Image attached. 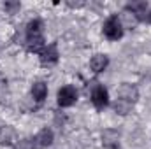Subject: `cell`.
I'll list each match as a JSON object with an SVG mask.
<instances>
[{
    "label": "cell",
    "mask_w": 151,
    "mask_h": 149,
    "mask_svg": "<svg viewBox=\"0 0 151 149\" xmlns=\"http://www.w3.org/2000/svg\"><path fill=\"white\" fill-rule=\"evenodd\" d=\"M102 32H104V35L109 39V40H118V39H121L123 37V25H121V19H119L116 14L109 16V18L104 21Z\"/></svg>",
    "instance_id": "cell-1"
},
{
    "label": "cell",
    "mask_w": 151,
    "mask_h": 149,
    "mask_svg": "<svg viewBox=\"0 0 151 149\" xmlns=\"http://www.w3.org/2000/svg\"><path fill=\"white\" fill-rule=\"evenodd\" d=\"M90 98H91V104H93V107H95L97 111L106 109L107 104H109V93H107V90H106L102 84H95V86H93Z\"/></svg>",
    "instance_id": "cell-2"
},
{
    "label": "cell",
    "mask_w": 151,
    "mask_h": 149,
    "mask_svg": "<svg viewBox=\"0 0 151 149\" xmlns=\"http://www.w3.org/2000/svg\"><path fill=\"white\" fill-rule=\"evenodd\" d=\"M56 98H58V105L60 107H70V105H74L76 100H77V90L74 86L67 84V86L58 90Z\"/></svg>",
    "instance_id": "cell-3"
},
{
    "label": "cell",
    "mask_w": 151,
    "mask_h": 149,
    "mask_svg": "<svg viewBox=\"0 0 151 149\" xmlns=\"http://www.w3.org/2000/svg\"><path fill=\"white\" fill-rule=\"evenodd\" d=\"M58 56H60V53H58V46L55 42L44 46L42 51L39 53V58H40V63L42 65H53V63H56L58 62Z\"/></svg>",
    "instance_id": "cell-4"
},
{
    "label": "cell",
    "mask_w": 151,
    "mask_h": 149,
    "mask_svg": "<svg viewBox=\"0 0 151 149\" xmlns=\"http://www.w3.org/2000/svg\"><path fill=\"white\" fill-rule=\"evenodd\" d=\"M118 97H119L121 100H127V102H130V104H135L137 98H139V90H137L135 84L123 82V84H119V88H118Z\"/></svg>",
    "instance_id": "cell-5"
},
{
    "label": "cell",
    "mask_w": 151,
    "mask_h": 149,
    "mask_svg": "<svg viewBox=\"0 0 151 149\" xmlns=\"http://www.w3.org/2000/svg\"><path fill=\"white\" fill-rule=\"evenodd\" d=\"M119 139H121V135H119L118 130L107 128V130L102 132V146L107 148V149H116L118 148V146H119Z\"/></svg>",
    "instance_id": "cell-6"
},
{
    "label": "cell",
    "mask_w": 151,
    "mask_h": 149,
    "mask_svg": "<svg viewBox=\"0 0 151 149\" xmlns=\"http://www.w3.org/2000/svg\"><path fill=\"white\" fill-rule=\"evenodd\" d=\"M55 140V135H53V130L51 128H42L35 135V144L39 148H49Z\"/></svg>",
    "instance_id": "cell-7"
},
{
    "label": "cell",
    "mask_w": 151,
    "mask_h": 149,
    "mask_svg": "<svg viewBox=\"0 0 151 149\" xmlns=\"http://www.w3.org/2000/svg\"><path fill=\"white\" fill-rule=\"evenodd\" d=\"M125 9L130 11V12H134L139 21H144L146 12H148V2H132V4H127Z\"/></svg>",
    "instance_id": "cell-8"
},
{
    "label": "cell",
    "mask_w": 151,
    "mask_h": 149,
    "mask_svg": "<svg viewBox=\"0 0 151 149\" xmlns=\"http://www.w3.org/2000/svg\"><path fill=\"white\" fill-rule=\"evenodd\" d=\"M109 65V58L106 54H95L91 60H90V69L95 72V74H100L107 69Z\"/></svg>",
    "instance_id": "cell-9"
},
{
    "label": "cell",
    "mask_w": 151,
    "mask_h": 149,
    "mask_svg": "<svg viewBox=\"0 0 151 149\" xmlns=\"http://www.w3.org/2000/svg\"><path fill=\"white\" fill-rule=\"evenodd\" d=\"M44 42L46 40H44V35L42 34L40 35H27V49L30 53H40L42 47L46 46Z\"/></svg>",
    "instance_id": "cell-10"
},
{
    "label": "cell",
    "mask_w": 151,
    "mask_h": 149,
    "mask_svg": "<svg viewBox=\"0 0 151 149\" xmlns=\"http://www.w3.org/2000/svg\"><path fill=\"white\" fill-rule=\"evenodd\" d=\"M16 140V130L12 126H0V144L2 146H11Z\"/></svg>",
    "instance_id": "cell-11"
},
{
    "label": "cell",
    "mask_w": 151,
    "mask_h": 149,
    "mask_svg": "<svg viewBox=\"0 0 151 149\" xmlns=\"http://www.w3.org/2000/svg\"><path fill=\"white\" fill-rule=\"evenodd\" d=\"M32 97H34L35 102H42L47 97V86H46V82L37 81V82L32 84Z\"/></svg>",
    "instance_id": "cell-12"
},
{
    "label": "cell",
    "mask_w": 151,
    "mask_h": 149,
    "mask_svg": "<svg viewBox=\"0 0 151 149\" xmlns=\"http://www.w3.org/2000/svg\"><path fill=\"white\" fill-rule=\"evenodd\" d=\"M114 111L118 112L119 116H127L128 112L132 111V107H134V104H130V102H127V100H121V98H118L116 102H114Z\"/></svg>",
    "instance_id": "cell-13"
},
{
    "label": "cell",
    "mask_w": 151,
    "mask_h": 149,
    "mask_svg": "<svg viewBox=\"0 0 151 149\" xmlns=\"http://www.w3.org/2000/svg\"><path fill=\"white\" fill-rule=\"evenodd\" d=\"M42 21L40 19H32L27 25V35H40L42 34Z\"/></svg>",
    "instance_id": "cell-14"
},
{
    "label": "cell",
    "mask_w": 151,
    "mask_h": 149,
    "mask_svg": "<svg viewBox=\"0 0 151 149\" xmlns=\"http://www.w3.org/2000/svg\"><path fill=\"white\" fill-rule=\"evenodd\" d=\"M121 19H123V21H121V25L125 23V25H127L128 28H134V27H135V25L139 23V19H137V16H135L134 12H130V11H127V9L123 11V18H121Z\"/></svg>",
    "instance_id": "cell-15"
},
{
    "label": "cell",
    "mask_w": 151,
    "mask_h": 149,
    "mask_svg": "<svg viewBox=\"0 0 151 149\" xmlns=\"http://www.w3.org/2000/svg\"><path fill=\"white\" fill-rule=\"evenodd\" d=\"M14 149H37L35 139H30V137L19 139V140H18V142L14 144Z\"/></svg>",
    "instance_id": "cell-16"
},
{
    "label": "cell",
    "mask_w": 151,
    "mask_h": 149,
    "mask_svg": "<svg viewBox=\"0 0 151 149\" xmlns=\"http://www.w3.org/2000/svg\"><path fill=\"white\" fill-rule=\"evenodd\" d=\"M4 9H5L9 14H16V12L21 9V4H19V2H5V4H4Z\"/></svg>",
    "instance_id": "cell-17"
},
{
    "label": "cell",
    "mask_w": 151,
    "mask_h": 149,
    "mask_svg": "<svg viewBox=\"0 0 151 149\" xmlns=\"http://www.w3.org/2000/svg\"><path fill=\"white\" fill-rule=\"evenodd\" d=\"M67 5H69V7H83L84 2H67Z\"/></svg>",
    "instance_id": "cell-18"
},
{
    "label": "cell",
    "mask_w": 151,
    "mask_h": 149,
    "mask_svg": "<svg viewBox=\"0 0 151 149\" xmlns=\"http://www.w3.org/2000/svg\"><path fill=\"white\" fill-rule=\"evenodd\" d=\"M144 21H148V23H151V9L146 12V18H144Z\"/></svg>",
    "instance_id": "cell-19"
}]
</instances>
